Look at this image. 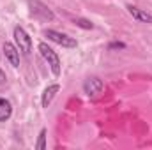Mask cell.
Returning a JSON list of instances; mask_svg holds the SVG:
<instances>
[{
    "label": "cell",
    "instance_id": "7",
    "mask_svg": "<svg viewBox=\"0 0 152 150\" xmlns=\"http://www.w3.org/2000/svg\"><path fill=\"white\" fill-rule=\"evenodd\" d=\"M58 92H60V85H58V83L48 85V87L44 88L42 95H41V104H42V108H48V106L51 104V101L55 99V95H57Z\"/></svg>",
    "mask_w": 152,
    "mask_h": 150
},
{
    "label": "cell",
    "instance_id": "9",
    "mask_svg": "<svg viewBox=\"0 0 152 150\" xmlns=\"http://www.w3.org/2000/svg\"><path fill=\"white\" fill-rule=\"evenodd\" d=\"M12 115V104L9 99L5 97H0V124L2 122H7Z\"/></svg>",
    "mask_w": 152,
    "mask_h": 150
},
{
    "label": "cell",
    "instance_id": "1",
    "mask_svg": "<svg viewBox=\"0 0 152 150\" xmlns=\"http://www.w3.org/2000/svg\"><path fill=\"white\" fill-rule=\"evenodd\" d=\"M39 53L42 55V58L48 62L51 73L55 76H60V71H62V62H60V57L57 55V51H53L46 42H39Z\"/></svg>",
    "mask_w": 152,
    "mask_h": 150
},
{
    "label": "cell",
    "instance_id": "3",
    "mask_svg": "<svg viewBox=\"0 0 152 150\" xmlns=\"http://www.w3.org/2000/svg\"><path fill=\"white\" fill-rule=\"evenodd\" d=\"M12 36H14V42H16L18 50L23 51L25 55H30V51H32V39L28 36V32H27L23 27L18 25V27H14Z\"/></svg>",
    "mask_w": 152,
    "mask_h": 150
},
{
    "label": "cell",
    "instance_id": "8",
    "mask_svg": "<svg viewBox=\"0 0 152 150\" xmlns=\"http://www.w3.org/2000/svg\"><path fill=\"white\" fill-rule=\"evenodd\" d=\"M127 12H129L136 21H140V23H152V14L151 12L143 11V9H140V7H136V5H127Z\"/></svg>",
    "mask_w": 152,
    "mask_h": 150
},
{
    "label": "cell",
    "instance_id": "6",
    "mask_svg": "<svg viewBox=\"0 0 152 150\" xmlns=\"http://www.w3.org/2000/svg\"><path fill=\"white\" fill-rule=\"evenodd\" d=\"M2 51H4V57L7 58V62L12 67H20V50H18V46H14L12 42H4Z\"/></svg>",
    "mask_w": 152,
    "mask_h": 150
},
{
    "label": "cell",
    "instance_id": "10",
    "mask_svg": "<svg viewBox=\"0 0 152 150\" xmlns=\"http://www.w3.org/2000/svg\"><path fill=\"white\" fill-rule=\"evenodd\" d=\"M75 23H76V27L85 28V30H92V28H94V23H92V21H88V20H85V18H76Z\"/></svg>",
    "mask_w": 152,
    "mask_h": 150
},
{
    "label": "cell",
    "instance_id": "4",
    "mask_svg": "<svg viewBox=\"0 0 152 150\" xmlns=\"http://www.w3.org/2000/svg\"><path fill=\"white\" fill-rule=\"evenodd\" d=\"M103 90H104V83H103V79H101L99 76H90V78H87L85 83H83V92H85L88 97H96V95H99Z\"/></svg>",
    "mask_w": 152,
    "mask_h": 150
},
{
    "label": "cell",
    "instance_id": "13",
    "mask_svg": "<svg viewBox=\"0 0 152 150\" xmlns=\"http://www.w3.org/2000/svg\"><path fill=\"white\" fill-rule=\"evenodd\" d=\"M5 83H7V74L0 69V85H5Z\"/></svg>",
    "mask_w": 152,
    "mask_h": 150
},
{
    "label": "cell",
    "instance_id": "11",
    "mask_svg": "<svg viewBox=\"0 0 152 150\" xmlns=\"http://www.w3.org/2000/svg\"><path fill=\"white\" fill-rule=\"evenodd\" d=\"M36 149L37 150H44L46 149V129H41L37 138V143H36Z\"/></svg>",
    "mask_w": 152,
    "mask_h": 150
},
{
    "label": "cell",
    "instance_id": "5",
    "mask_svg": "<svg viewBox=\"0 0 152 150\" xmlns=\"http://www.w3.org/2000/svg\"><path fill=\"white\" fill-rule=\"evenodd\" d=\"M44 36L50 39V41H53V42H57V44H60L62 48H76V39L75 37H69L67 34H62V32H57V30H46L44 32Z\"/></svg>",
    "mask_w": 152,
    "mask_h": 150
},
{
    "label": "cell",
    "instance_id": "2",
    "mask_svg": "<svg viewBox=\"0 0 152 150\" xmlns=\"http://www.w3.org/2000/svg\"><path fill=\"white\" fill-rule=\"evenodd\" d=\"M27 4H28L30 14H32L34 18H37L41 21H53V20H55L53 11H51L46 4H42L41 0H27Z\"/></svg>",
    "mask_w": 152,
    "mask_h": 150
},
{
    "label": "cell",
    "instance_id": "12",
    "mask_svg": "<svg viewBox=\"0 0 152 150\" xmlns=\"http://www.w3.org/2000/svg\"><path fill=\"white\" fill-rule=\"evenodd\" d=\"M108 50H126V44L120 42V41H113L108 44Z\"/></svg>",
    "mask_w": 152,
    "mask_h": 150
}]
</instances>
